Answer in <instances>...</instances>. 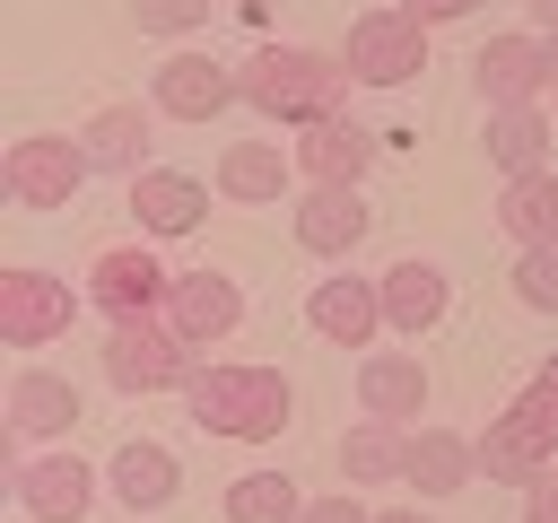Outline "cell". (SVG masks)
Segmentation results:
<instances>
[{"instance_id":"obj_1","label":"cell","mask_w":558,"mask_h":523,"mask_svg":"<svg viewBox=\"0 0 558 523\" xmlns=\"http://www.w3.org/2000/svg\"><path fill=\"white\" fill-rule=\"evenodd\" d=\"M235 78H244V105L262 113V122H279V131H305V122H323V113H349V61L340 52H314V44H262L253 61H235Z\"/></svg>"},{"instance_id":"obj_2","label":"cell","mask_w":558,"mask_h":523,"mask_svg":"<svg viewBox=\"0 0 558 523\" xmlns=\"http://www.w3.org/2000/svg\"><path fill=\"white\" fill-rule=\"evenodd\" d=\"M183 410H192L209 436H227V445H270V436H288V418H296V384H288L279 366H192Z\"/></svg>"},{"instance_id":"obj_3","label":"cell","mask_w":558,"mask_h":523,"mask_svg":"<svg viewBox=\"0 0 558 523\" xmlns=\"http://www.w3.org/2000/svg\"><path fill=\"white\" fill-rule=\"evenodd\" d=\"M96 366H105V384L131 392V401H148V392H183V384H192V349H183V331H174L166 314H105V349H96Z\"/></svg>"},{"instance_id":"obj_4","label":"cell","mask_w":558,"mask_h":523,"mask_svg":"<svg viewBox=\"0 0 558 523\" xmlns=\"http://www.w3.org/2000/svg\"><path fill=\"white\" fill-rule=\"evenodd\" d=\"M549 462H558V392L523 384V392L480 427V471H488V488H532Z\"/></svg>"},{"instance_id":"obj_5","label":"cell","mask_w":558,"mask_h":523,"mask_svg":"<svg viewBox=\"0 0 558 523\" xmlns=\"http://www.w3.org/2000/svg\"><path fill=\"white\" fill-rule=\"evenodd\" d=\"M87 174L96 166H87V139L78 131H26V139L0 148V192L17 209H70Z\"/></svg>"},{"instance_id":"obj_6","label":"cell","mask_w":558,"mask_h":523,"mask_svg":"<svg viewBox=\"0 0 558 523\" xmlns=\"http://www.w3.org/2000/svg\"><path fill=\"white\" fill-rule=\"evenodd\" d=\"M78 305H87V288H70V279L44 270V262H9V270H0V340H9V349H52V340H70Z\"/></svg>"},{"instance_id":"obj_7","label":"cell","mask_w":558,"mask_h":523,"mask_svg":"<svg viewBox=\"0 0 558 523\" xmlns=\"http://www.w3.org/2000/svg\"><path fill=\"white\" fill-rule=\"evenodd\" d=\"M340 61H349L357 87H410V78L427 70V26H418L410 9H366V17H349Z\"/></svg>"},{"instance_id":"obj_8","label":"cell","mask_w":558,"mask_h":523,"mask_svg":"<svg viewBox=\"0 0 558 523\" xmlns=\"http://www.w3.org/2000/svg\"><path fill=\"white\" fill-rule=\"evenodd\" d=\"M148 105L166 122H218L227 105H244V78L227 61H209V52H166L148 70Z\"/></svg>"},{"instance_id":"obj_9","label":"cell","mask_w":558,"mask_h":523,"mask_svg":"<svg viewBox=\"0 0 558 523\" xmlns=\"http://www.w3.org/2000/svg\"><path fill=\"white\" fill-rule=\"evenodd\" d=\"M471 87H480V105H541L549 96V35L541 26L488 35L471 52Z\"/></svg>"},{"instance_id":"obj_10","label":"cell","mask_w":558,"mask_h":523,"mask_svg":"<svg viewBox=\"0 0 558 523\" xmlns=\"http://www.w3.org/2000/svg\"><path fill=\"white\" fill-rule=\"evenodd\" d=\"M288 227H296V244H305L314 262H349V253L366 244L375 209H366L357 183H305V192L288 200Z\"/></svg>"},{"instance_id":"obj_11","label":"cell","mask_w":558,"mask_h":523,"mask_svg":"<svg viewBox=\"0 0 558 523\" xmlns=\"http://www.w3.org/2000/svg\"><path fill=\"white\" fill-rule=\"evenodd\" d=\"M87 296H96L105 314H166L174 270L148 253V235H140V244H105V253L87 262Z\"/></svg>"},{"instance_id":"obj_12","label":"cell","mask_w":558,"mask_h":523,"mask_svg":"<svg viewBox=\"0 0 558 523\" xmlns=\"http://www.w3.org/2000/svg\"><path fill=\"white\" fill-rule=\"evenodd\" d=\"M305 331L331 340V349H375V331H392V323H384V288L357 279V270L314 279V288H305Z\"/></svg>"},{"instance_id":"obj_13","label":"cell","mask_w":558,"mask_h":523,"mask_svg":"<svg viewBox=\"0 0 558 523\" xmlns=\"http://www.w3.org/2000/svg\"><path fill=\"white\" fill-rule=\"evenodd\" d=\"M288 148H296V174H305V183H366L384 131H366L357 113H323V122H305Z\"/></svg>"},{"instance_id":"obj_14","label":"cell","mask_w":558,"mask_h":523,"mask_svg":"<svg viewBox=\"0 0 558 523\" xmlns=\"http://www.w3.org/2000/svg\"><path fill=\"white\" fill-rule=\"evenodd\" d=\"M131 218H140L148 244H174V235H192L209 218V183L183 174V166H140L131 174Z\"/></svg>"},{"instance_id":"obj_15","label":"cell","mask_w":558,"mask_h":523,"mask_svg":"<svg viewBox=\"0 0 558 523\" xmlns=\"http://www.w3.org/2000/svg\"><path fill=\"white\" fill-rule=\"evenodd\" d=\"M96 488H105V471L78 462V453H35V462H17V506H26L35 523H87Z\"/></svg>"},{"instance_id":"obj_16","label":"cell","mask_w":558,"mask_h":523,"mask_svg":"<svg viewBox=\"0 0 558 523\" xmlns=\"http://www.w3.org/2000/svg\"><path fill=\"white\" fill-rule=\"evenodd\" d=\"M218 200H244V209H270V200H288L305 174H296V148H279V139H227L218 148Z\"/></svg>"},{"instance_id":"obj_17","label":"cell","mask_w":558,"mask_h":523,"mask_svg":"<svg viewBox=\"0 0 558 523\" xmlns=\"http://www.w3.org/2000/svg\"><path fill=\"white\" fill-rule=\"evenodd\" d=\"M166 323L183 331V349H218L235 323H244V288L227 270H174V296H166Z\"/></svg>"},{"instance_id":"obj_18","label":"cell","mask_w":558,"mask_h":523,"mask_svg":"<svg viewBox=\"0 0 558 523\" xmlns=\"http://www.w3.org/2000/svg\"><path fill=\"white\" fill-rule=\"evenodd\" d=\"M375 288H384V323H392L401 340L436 331L445 305H453V279H445V262H427V253H401L392 270H375Z\"/></svg>"},{"instance_id":"obj_19","label":"cell","mask_w":558,"mask_h":523,"mask_svg":"<svg viewBox=\"0 0 558 523\" xmlns=\"http://www.w3.org/2000/svg\"><path fill=\"white\" fill-rule=\"evenodd\" d=\"M427 401H436V384H427V366H418V349H366L357 357V410L366 418H427Z\"/></svg>"},{"instance_id":"obj_20","label":"cell","mask_w":558,"mask_h":523,"mask_svg":"<svg viewBox=\"0 0 558 523\" xmlns=\"http://www.w3.org/2000/svg\"><path fill=\"white\" fill-rule=\"evenodd\" d=\"M105 488H113L131 514H166V506L183 497V462H174V445H157V436H131V445H113V462H105Z\"/></svg>"},{"instance_id":"obj_21","label":"cell","mask_w":558,"mask_h":523,"mask_svg":"<svg viewBox=\"0 0 558 523\" xmlns=\"http://www.w3.org/2000/svg\"><path fill=\"white\" fill-rule=\"evenodd\" d=\"M480 148H488V166L514 183V174H541V166H549V148H558V122H549L541 105H488V131H480Z\"/></svg>"},{"instance_id":"obj_22","label":"cell","mask_w":558,"mask_h":523,"mask_svg":"<svg viewBox=\"0 0 558 523\" xmlns=\"http://www.w3.org/2000/svg\"><path fill=\"white\" fill-rule=\"evenodd\" d=\"M148 122H157V105H96V113L78 122V139H87V166L131 183V174L148 166Z\"/></svg>"},{"instance_id":"obj_23","label":"cell","mask_w":558,"mask_h":523,"mask_svg":"<svg viewBox=\"0 0 558 523\" xmlns=\"http://www.w3.org/2000/svg\"><path fill=\"white\" fill-rule=\"evenodd\" d=\"M418 497H462L480 479V436H453V427H410V471H401Z\"/></svg>"},{"instance_id":"obj_24","label":"cell","mask_w":558,"mask_h":523,"mask_svg":"<svg viewBox=\"0 0 558 523\" xmlns=\"http://www.w3.org/2000/svg\"><path fill=\"white\" fill-rule=\"evenodd\" d=\"M331 462H340L349 488H392V479L410 471V427H401V418H357Z\"/></svg>"},{"instance_id":"obj_25","label":"cell","mask_w":558,"mask_h":523,"mask_svg":"<svg viewBox=\"0 0 558 523\" xmlns=\"http://www.w3.org/2000/svg\"><path fill=\"white\" fill-rule=\"evenodd\" d=\"M61 427H78V384L26 366V375L9 384V436H61Z\"/></svg>"},{"instance_id":"obj_26","label":"cell","mask_w":558,"mask_h":523,"mask_svg":"<svg viewBox=\"0 0 558 523\" xmlns=\"http://www.w3.org/2000/svg\"><path fill=\"white\" fill-rule=\"evenodd\" d=\"M227 523H305V488L288 471H235L227 497H218Z\"/></svg>"},{"instance_id":"obj_27","label":"cell","mask_w":558,"mask_h":523,"mask_svg":"<svg viewBox=\"0 0 558 523\" xmlns=\"http://www.w3.org/2000/svg\"><path fill=\"white\" fill-rule=\"evenodd\" d=\"M497 227L514 235V244H558V174L541 166V174H514L506 192H497Z\"/></svg>"},{"instance_id":"obj_28","label":"cell","mask_w":558,"mask_h":523,"mask_svg":"<svg viewBox=\"0 0 558 523\" xmlns=\"http://www.w3.org/2000/svg\"><path fill=\"white\" fill-rule=\"evenodd\" d=\"M514 305L523 314H558V244H514Z\"/></svg>"},{"instance_id":"obj_29","label":"cell","mask_w":558,"mask_h":523,"mask_svg":"<svg viewBox=\"0 0 558 523\" xmlns=\"http://www.w3.org/2000/svg\"><path fill=\"white\" fill-rule=\"evenodd\" d=\"M131 17H140V35H192V26H209V0H131Z\"/></svg>"},{"instance_id":"obj_30","label":"cell","mask_w":558,"mask_h":523,"mask_svg":"<svg viewBox=\"0 0 558 523\" xmlns=\"http://www.w3.org/2000/svg\"><path fill=\"white\" fill-rule=\"evenodd\" d=\"M305 523H375V506L340 479V488H323V497H305Z\"/></svg>"},{"instance_id":"obj_31","label":"cell","mask_w":558,"mask_h":523,"mask_svg":"<svg viewBox=\"0 0 558 523\" xmlns=\"http://www.w3.org/2000/svg\"><path fill=\"white\" fill-rule=\"evenodd\" d=\"M523 523H558V462H549V471L523 488Z\"/></svg>"},{"instance_id":"obj_32","label":"cell","mask_w":558,"mask_h":523,"mask_svg":"<svg viewBox=\"0 0 558 523\" xmlns=\"http://www.w3.org/2000/svg\"><path fill=\"white\" fill-rule=\"evenodd\" d=\"M418 26H453V17H471V9H488V0H401Z\"/></svg>"},{"instance_id":"obj_33","label":"cell","mask_w":558,"mask_h":523,"mask_svg":"<svg viewBox=\"0 0 558 523\" xmlns=\"http://www.w3.org/2000/svg\"><path fill=\"white\" fill-rule=\"evenodd\" d=\"M523 26H541V35H558V0H523Z\"/></svg>"},{"instance_id":"obj_34","label":"cell","mask_w":558,"mask_h":523,"mask_svg":"<svg viewBox=\"0 0 558 523\" xmlns=\"http://www.w3.org/2000/svg\"><path fill=\"white\" fill-rule=\"evenodd\" d=\"M375 523H436L427 506H375Z\"/></svg>"},{"instance_id":"obj_35","label":"cell","mask_w":558,"mask_h":523,"mask_svg":"<svg viewBox=\"0 0 558 523\" xmlns=\"http://www.w3.org/2000/svg\"><path fill=\"white\" fill-rule=\"evenodd\" d=\"M532 384H541V392H558V357H541V366H532Z\"/></svg>"},{"instance_id":"obj_36","label":"cell","mask_w":558,"mask_h":523,"mask_svg":"<svg viewBox=\"0 0 558 523\" xmlns=\"http://www.w3.org/2000/svg\"><path fill=\"white\" fill-rule=\"evenodd\" d=\"M549 87H558V35H549Z\"/></svg>"},{"instance_id":"obj_37","label":"cell","mask_w":558,"mask_h":523,"mask_svg":"<svg viewBox=\"0 0 558 523\" xmlns=\"http://www.w3.org/2000/svg\"><path fill=\"white\" fill-rule=\"evenodd\" d=\"M235 9H262V0H235Z\"/></svg>"}]
</instances>
